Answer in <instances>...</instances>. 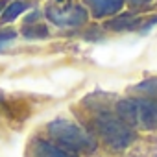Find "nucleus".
Listing matches in <instances>:
<instances>
[{
	"label": "nucleus",
	"mask_w": 157,
	"mask_h": 157,
	"mask_svg": "<svg viewBox=\"0 0 157 157\" xmlns=\"http://www.w3.org/2000/svg\"><path fill=\"white\" fill-rule=\"evenodd\" d=\"M33 157H76L72 151L63 150L48 140H35L33 142Z\"/></svg>",
	"instance_id": "nucleus-6"
},
{
	"label": "nucleus",
	"mask_w": 157,
	"mask_h": 157,
	"mask_svg": "<svg viewBox=\"0 0 157 157\" xmlns=\"http://www.w3.org/2000/svg\"><path fill=\"white\" fill-rule=\"evenodd\" d=\"M46 17L50 22H54L56 26H63V28H74V26H82L87 22V11L76 4H68L63 8L48 6Z\"/></svg>",
	"instance_id": "nucleus-4"
},
{
	"label": "nucleus",
	"mask_w": 157,
	"mask_h": 157,
	"mask_svg": "<svg viewBox=\"0 0 157 157\" xmlns=\"http://www.w3.org/2000/svg\"><path fill=\"white\" fill-rule=\"evenodd\" d=\"M28 10V4L26 2H22V0H15V2H11L6 10H4V13H2V22H13L19 15H22L24 11Z\"/></svg>",
	"instance_id": "nucleus-8"
},
{
	"label": "nucleus",
	"mask_w": 157,
	"mask_h": 157,
	"mask_svg": "<svg viewBox=\"0 0 157 157\" xmlns=\"http://www.w3.org/2000/svg\"><path fill=\"white\" fill-rule=\"evenodd\" d=\"M109 30L115 32H128V30H135V28H142V19L135 17V15H120L113 21L107 22Z\"/></svg>",
	"instance_id": "nucleus-7"
},
{
	"label": "nucleus",
	"mask_w": 157,
	"mask_h": 157,
	"mask_svg": "<svg viewBox=\"0 0 157 157\" xmlns=\"http://www.w3.org/2000/svg\"><path fill=\"white\" fill-rule=\"evenodd\" d=\"M15 32L13 30H0V48H2L4 44H8L10 41H13L15 39Z\"/></svg>",
	"instance_id": "nucleus-11"
},
{
	"label": "nucleus",
	"mask_w": 157,
	"mask_h": 157,
	"mask_svg": "<svg viewBox=\"0 0 157 157\" xmlns=\"http://www.w3.org/2000/svg\"><path fill=\"white\" fill-rule=\"evenodd\" d=\"M2 8H4V2H2V0H0V11H2Z\"/></svg>",
	"instance_id": "nucleus-13"
},
{
	"label": "nucleus",
	"mask_w": 157,
	"mask_h": 157,
	"mask_svg": "<svg viewBox=\"0 0 157 157\" xmlns=\"http://www.w3.org/2000/svg\"><path fill=\"white\" fill-rule=\"evenodd\" d=\"M135 91L139 94H142V98H150V100L157 102V78H150V80H144V82L137 83Z\"/></svg>",
	"instance_id": "nucleus-9"
},
{
	"label": "nucleus",
	"mask_w": 157,
	"mask_h": 157,
	"mask_svg": "<svg viewBox=\"0 0 157 157\" xmlns=\"http://www.w3.org/2000/svg\"><path fill=\"white\" fill-rule=\"evenodd\" d=\"M24 35L30 39H35V37H46L48 32L44 26H32V28H24Z\"/></svg>",
	"instance_id": "nucleus-10"
},
{
	"label": "nucleus",
	"mask_w": 157,
	"mask_h": 157,
	"mask_svg": "<svg viewBox=\"0 0 157 157\" xmlns=\"http://www.w3.org/2000/svg\"><path fill=\"white\" fill-rule=\"evenodd\" d=\"M124 2L126 0H85V4L89 6L93 17H96V19L118 13L124 8Z\"/></svg>",
	"instance_id": "nucleus-5"
},
{
	"label": "nucleus",
	"mask_w": 157,
	"mask_h": 157,
	"mask_svg": "<svg viewBox=\"0 0 157 157\" xmlns=\"http://www.w3.org/2000/svg\"><path fill=\"white\" fill-rule=\"evenodd\" d=\"M117 115L129 128L155 129L157 128V102L150 98H126L117 104Z\"/></svg>",
	"instance_id": "nucleus-1"
},
{
	"label": "nucleus",
	"mask_w": 157,
	"mask_h": 157,
	"mask_svg": "<svg viewBox=\"0 0 157 157\" xmlns=\"http://www.w3.org/2000/svg\"><path fill=\"white\" fill-rule=\"evenodd\" d=\"M94 128H96L98 135L104 139V142L107 146H111L113 150H124L135 139L133 128H129L118 115L100 113L94 118Z\"/></svg>",
	"instance_id": "nucleus-3"
},
{
	"label": "nucleus",
	"mask_w": 157,
	"mask_h": 157,
	"mask_svg": "<svg viewBox=\"0 0 157 157\" xmlns=\"http://www.w3.org/2000/svg\"><path fill=\"white\" fill-rule=\"evenodd\" d=\"M150 2H151V0H128V4L131 8H142V6H146Z\"/></svg>",
	"instance_id": "nucleus-12"
},
{
	"label": "nucleus",
	"mask_w": 157,
	"mask_h": 157,
	"mask_svg": "<svg viewBox=\"0 0 157 157\" xmlns=\"http://www.w3.org/2000/svg\"><path fill=\"white\" fill-rule=\"evenodd\" d=\"M48 133L61 146L74 151H93L96 148L94 139L82 126L67 118H56L48 124Z\"/></svg>",
	"instance_id": "nucleus-2"
}]
</instances>
